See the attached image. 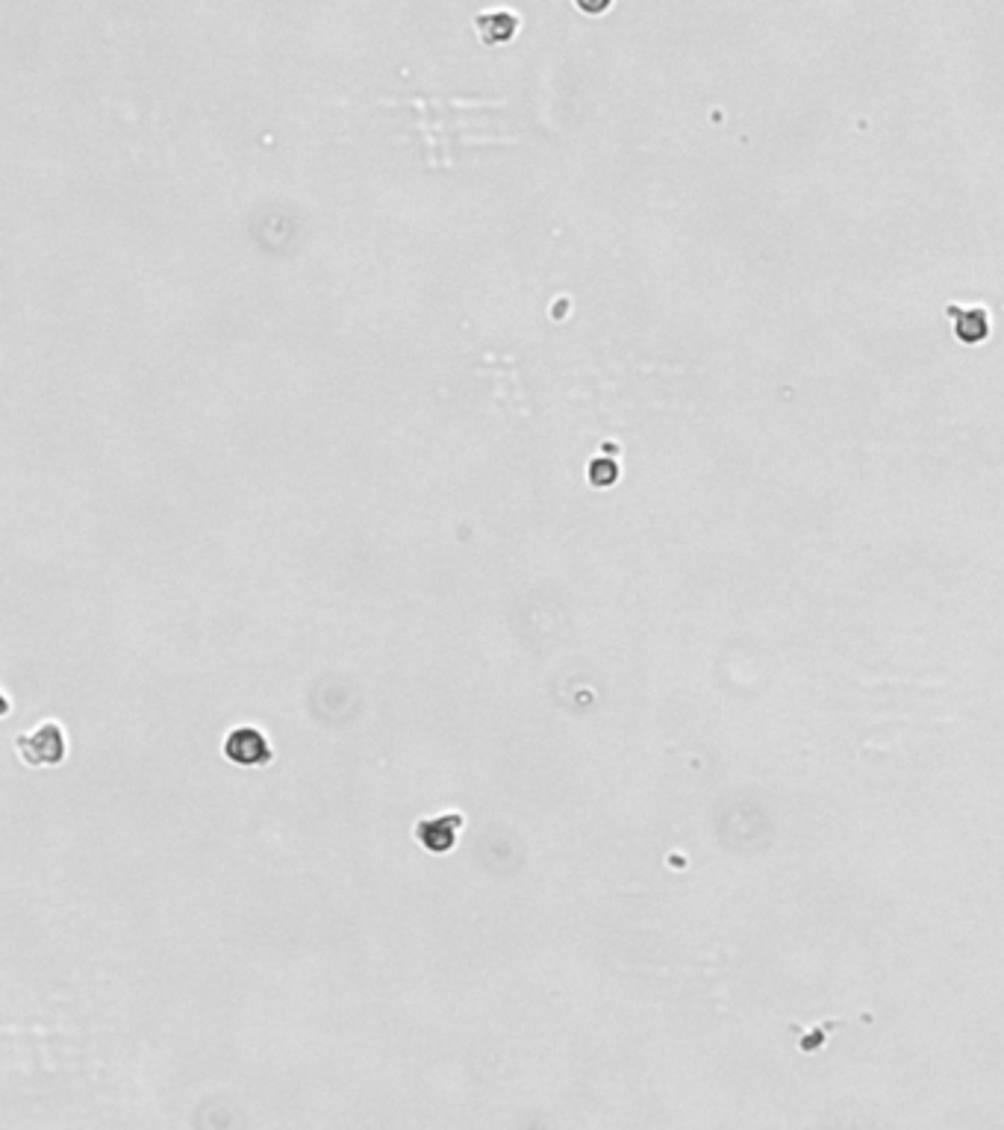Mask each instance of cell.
<instances>
[{"label":"cell","mask_w":1004,"mask_h":1130,"mask_svg":"<svg viewBox=\"0 0 1004 1130\" xmlns=\"http://www.w3.org/2000/svg\"><path fill=\"white\" fill-rule=\"evenodd\" d=\"M224 754H227L230 763H236L242 769H254V766L271 763V745H268L263 730H257V727H236V730H230L227 739H224Z\"/></svg>","instance_id":"obj_1"},{"label":"cell","mask_w":1004,"mask_h":1130,"mask_svg":"<svg viewBox=\"0 0 1004 1130\" xmlns=\"http://www.w3.org/2000/svg\"><path fill=\"white\" fill-rule=\"evenodd\" d=\"M589 477H592L595 486H607V483H613V480H616V463H610V460H595Z\"/></svg>","instance_id":"obj_5"},{"label":"cell","mask_w":1004,"mask_h":1130,"mask_svg":"<svg viewBox=\"0 0 1004 1130\" xmlns=\"http://www.w3.org/2000/svg\"><path fill=\"white\" fill-rule=\"evenodd\" d=\"M949 315L954 321V333L960 342L966 345H975V342H984L987 333H990V324H987V312L978 307H949Z\"/></svg>","instance_id":"obj_4"},{"label":"cell","mask_w":1004,"mask_h":1130,"mask_svg":"<svg viewBox=\"0 0 1004 1130\" xmlns=\"http://www.w3.org/2000/svg\"><path fill=\"white\" fill-rule=\"evenodd\" d=\"M18 751H21V760H27L30 766H53V763H62L65 760V733L59 724H42L36 727L30 736H21L18 739Z\"/></svg>","instance_id":"obj_2"},{"label":"cell","mask_w":1004,"mask_h":1130,"mask_svg":"<svg viewBox=\"0 0 1004 1130\" xmlns=\"http://www.w3.org/2000/svg\"><path fill=\"white\" fill-rule=\"evenodd\" d=\"M460 824H463V816H457V813L436 816V819H427V822L422 819L419 827H416V839L422 842L430 854H445V851L454 848Z\"/></svg>","instance_id":"obj_3"}]
</instances>
